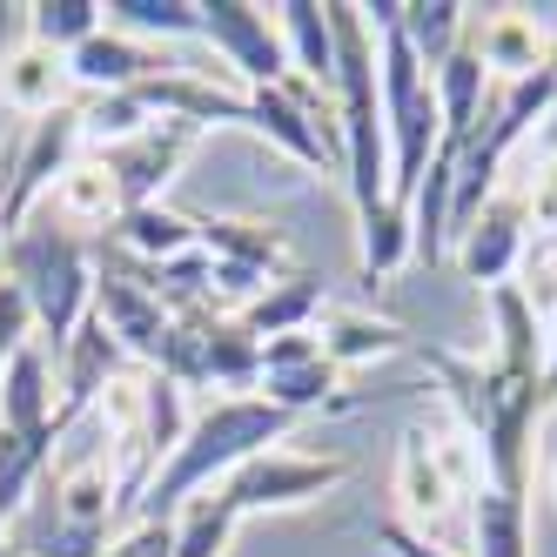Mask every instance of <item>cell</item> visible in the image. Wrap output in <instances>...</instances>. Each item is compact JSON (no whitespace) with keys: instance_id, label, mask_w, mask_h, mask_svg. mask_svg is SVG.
Segmentation results:
<instances>
[{"instance_id":"17","label":"cell","mask_w":557,"mask_h":557,"mask_svg":"<svg viewBox=\"0 0 557 557\" xmlns=\"http://www.w3.org/2000/svg\"><path fill=\"white\" fill-rule=\"evenodd\" d=\"M275 27H283L289 67L302 74L309 88H323L336 101V27H330V8H315V0H289V8H275Z\"/></svg>"},{"instance_id":"10","label":"cell","mask_w":557,"mask_h":557,"mask_svg":"<svg viewBox=\"0 0 557 557\" xmlns=\"http://www.w3.org/2000/svg\"><path fill=\"white\" fill-rule=\"evenodd\" d=\"M195 135H202V128H188V122H154L148 135H135V141H122V148H101L114 188H122V209H148L154 195L169 188V175L188 162Z\"/></svg>"},{"instance_id":"25","label":"cell","mask_w":557,"mask_h":557,"mask_svg":"<svg viewBox=\"0 0 557 557\" xmlns=\"http://www.w3.org/2000/svg\"><path fill=\"white\" fill-rule=\"evenodd\" d=\"M169 524H175V557H222L243 517H235V504L222 491H202V497H188Z\"/></svg>"},{"instance_id":"2","label":"cell","mask_w":557,"mask_h":557,"mask_svg":"<svg viewBox=\"0 0 557 557\" xmlns=\"http://www.w3.org/2000/svg\"><path fill=\"white\" fill-rule=\"evenodd\" d=\"M336 27V135H343V182L356 222L389 202V141H383V88H376V34L363 8H330Z\"/></svg>"},{"instance_id":"16","label":"cell","mask_w":557,"mask_h":557,"mask_svg":"<svg viewBox=\"0 0 557 557\" xmlns=\"http://www.w3.org/2000/svg\"><path fill=\"white\" fill-rule=\"evenodd\" d=\"M67 88H74L67 61L48 54V48H34V41H27L21 54L0 61V101H8L14 114H27V122H41V114H61V108H67Z\"/></svg>"},{"instance_id":"14","label":"cell","mask_w":557,"mask_h":557,"mask_svg":"<svg viewBox=\"0 0 557 557\" xmlns=\"http://www.w3.org/2000/svg\"><path fill=\"white\" fill-rule=\"evenodd\" d=\"M470 48H476V61H484V74H504V82H531V74L557 67V54L544 41V21L531 8H504L491 21H476Z\"/></svg>"},{"instance_id":"5","label":"cell","mask_w":557,"mask_h":557,"mask_svg":"<svg viewBox=\"0 0 557 557\" xmlns=\"http://www.w3.org/2000/svg\"><path fill=\"white\" fill-rule=\"evenodd\" d=\"M476 484H484V463H476L470 436H444L430 423L404 430V457H396V497H404V510H396V524L417 531V517L436 524L457 497H476Z\"/></svg>"},{"instance_id":"18","label":"cell","mask_w":557,"mask_h":557,"mask_svg":"<svg viewBox=\"0 0 557 557\" xmlns=\"http://www.w3.org/2000/svg\"><path fill=\"white\" fill-rule=\"evenodd\" d=\"M484 61H476L470 48V34H463V48L430 74V88H436V114H444V141H470L476 122H484Z\"/></svg>"},{"instance_id":"31","label":"cell","mask_w":557,"mask_h":557,"mask_svg":"<svg viewBox=\"0 0 557 557\" xmlns=\"http://www.w3.org/2000/svg\"><path fill=\"white\" fill-rule=\"evenodd\" d=\"M537 336H544V396H557V315L537 323Z\"/></svg>"},{"instance_id":"9","label":"cell","mask_w":557,"mask_h":557,"mask_svg":"<svg viewBox=\"0 0 557 557\" xmlns=\"http://www.w3.org/2000/svg\"><path fill=\"white\" fill-rule=\"evenodd\" d=\"M336 363L323 356V343H315V330H296V336H269L262 343V376H256V396L275 410H323L330 389H336Z\"/></svg>"},{"instance_id":"34","label":"cell","mask_w":557,"mask_h":557,"mask_svg":"<svg viewBox=\"0 0 557 557\" xmlns=\"http://www.w3.org/2000/svg\"><path fill=\"white\" fill-rule=\"evenodd\" d=\"M550 497H557V463H550Z\"/></svg>"},{"instance_id":"3","label":"cell","mask_w":557,"mask_h":557,"mask_svg":"<svg viewBox=\"0 0 557 557\" xmlns=\"http://www.w3.org/2000/svg\"><path fill=\"white\" fill-rule=\"evenodd\" d=\"M370 34H376V88H383V141H389V202L410 209V195L430 169L436 141H444V114H436V88L430 67L410 54V41L396 34V0L363 8Z\"/></svg>"},{"instance_id":"15","label":"cell","mask_w":557,"mask_h":557,"mask_svg":"<svg viewBox=\"0 0 557 557\" xmlns=\"http://www.w3.org/2000/svg\"><path fill=\"white\" fill-rule=\"evenodd\" d=\"M67 74H74V88H95V95H135L148 82H162V74H175V67L154 61L148 48H135L128 34L101 27L95 41H82V48L67 54Z\"/></svg>"},{"instance_id":"26","label":"cell","mask_w":557,"mask_h":557,"mask_svg":"<svg viewBox=\"0 0 557 557\" xmlns=\"http://www.w3.org/2000/svg\"><path fill=\"white\" fill-rule=\"evenodd\" d=\"M356 256H363V283H376V275L404 269L410 262V209L383 202L376 215L356 222Z\"/></svg>"},{"instance_id":"20","label":"cell","mask_w":557,"mask_h":557,"mask_svg":"<svg viewBox=\"0 0 557 557\" xmlns=\"http://www.w3.org/2000/svg\"><path fill=\"white\" fill-rule=\"evenodd\" d=\"M315 315H323V283H315V275H283V283H269V289L243 309V330H249L256 343H269V336L315 330Z\"/></svg>"},{"instance_id":"30","label":"cell","mask_w":557,"mask_h":557,"mask_svg":"<svg viewBox=\"0 0 557 557\" xmlns=\"http://www.w3.org/2000/svg\"><path fill=\"white\" fill-rule=\"evenodd\" d=\"M376 544H383L389 557H463V550H450V544H430V537H417L410 524H396V517H383V524H376Z\"/></svg>"},{"instance_id":"35","label":"cell","mask_w":557,"mask_h":557,"mask_svg":"<svg viewBox=\"0 0 557 557\" xmlns=\"http://www.w3.org/2000/svg\"><path fill=\"white\" fill-rule=\"evenodd\" d=\"M0 557H14V550H8V544H0Z\"/></svg>"},{"instance_id":"6","label":"cell","mask_w":557,"mask_h":557,"mask_svg":"<svg viewBox=\"0 0 557 557\" xmlns=\"http://www.w3.org/2000/svg\"><path fill=\"white\" fill-rule=\"evenodd\" d=\"M343 476H349V463H343V457H296V450H262V457H249L243 470H228L215 491L235 504V517H249V510H289V504H309V497L336 491Z\"/></svg>"},{"instance_id":"33","label":"cell","mask_w":557,"mask_h":557,"mask_svg":"<svg viewBox=\"0 0 557 557\" xmlns=\"http://www.w3.org/2000/svg\"><path fill=\"white\" fill-rule=\"evenodd\" d=\"M550 148H557V101H550Z\"/></svg>"},{"instance_id":"8","label":"cell","mask_w":557,"mask_h":557,"mask_svg":"<svg viewBox=\"0 0 557 557\" xmlns=\"http://www.w3.org/2000/svg\"><path fill=\"white\" fill-rule=\"evenodd\" d=\"M95 323L122 343L135 363H148V370H162V356H169V336H175V315L154 302L128 269H114V262H101L95 269Z\"/></svg>"},{"instance_id":"19","label":"cell","mask_w":557,"mask_h":557,"mask_svg":"<svg viewBox=\"0 0 557 557\" xmlns=\"http://www.w3.org/2000/svg\"><path fill=\"white\" fill-rule=\"evenodd\" d=\"M476 557H531V497H510L497 484H476L470 497Z\"/></svg>"},{"instance_id":"23","label":"cell","mask_w":557,"mask_h":557,"mask_svg":"<svg viewBox=\"0 0 557 557\" xmlns=\"http://www.w3.org/2000/svg\"><path fill=\"white\" fill-rule=\"evenodd\" d=\"M315 343H323V356L336 370H356V363H376V356H396V349H410V336L383 323V315H363V309H343L330 315L323 330H315Z\"/></svg>"},{"instance_id":"29","label":"cell","mask_w":557,"mask_h":557,"mask_svg":"<svg viewBox=\"0 0 557 557\" xmlns=\"http://www.w3.org/2000/svg\"><path fill=\"white\" fill-rule=\"evenodd\" d=\"M101 557H175V524L169 517H135V531L108 537Z\"/></svg>"},{"instance_id":"7","label":"cell","mask_w":557,"mask_h":557,"mask_svg":"<svg viewBox=\"0 0 557 557\" xmlns=\"http://www.w3.org/2000/svg\"><path fill=\"white\" fill-rule=\"evenodd\" d=\"M202 41L243 74L249 88H275L289 67V48H283V27H275L262 8L249 0H202Z\"/></svg>"},{"instance_id":"24","label":"cell","mask_w":557,"mask_h":557,"mask_svg":"<svg viewBox=\"0 0 557 557\" xmlns=\"http://www.w3.org/2000/svg\"><path fill=\"white\" fill-rule=\"evenodd\" d=\"M108 21H101V0H34L27 8V41L48 48V54H74L82 41H95Z\"/></svg>"},{"instance_id":"21","label":"cell","mask_w":557,"mask_h":557,"mask_svg":"<svg viewBox=\"0 0 557 557\" xmlns=\"http://www.w3.org/2000/svg\"><path fill=\"white\" fill-rule=\"evenodd\" d=\"M101 21L128 41H202V0H101Z\"/></svg>"},{"instance_id":"32","label":"cell","mask_w":557,"mask_h":557,"mask_svg":"<svg viewBox=\"0 0 557 557\" xmlns=\"http://www.w3.org/2000/svg\"><path fill=\"white\" fill-rule=\"evenodd\" d=\"M8 188H14V169L0 162V235H8Z\"/></svg>"},{"instance_id":"13","label":"cell","mask_w":557,"mask_h":557,"mask_svg":"<svg viewBox=\"0 0 557 557\" xmlns=\"http://www.w3.org/2000/svg\"><path fill=\"white\" fill-rule=\"evenodd\" d=\"M0 430H14L27 436V444H41L54 457V389H48V349L41 343H27L8 370H0Z\"/></svg>"},{"instance_id":"4","label":"cell","mask_w":557,"mask_h":557,"mask_svg":"<svg viewBox=\"0 0 557 557\" xmlns=\"http://www.w3.org/2000/svg\"><path fill=\"white\" fill-rule=\"evenodd\" d=\"M8 283L34 309V336H48L54 356H61L67 336L82 330L88 309H95V256L74 228H61L48 209H34L8 235Z\"/></svg>"},{"instance_id":"28","label":"cell","mask_w":557,"mask_h":557,"mask_svg":"<svg viewBox=\"0 0 557 557\" xmlns=\"http://www.w3.org/2000/svg\"><path fill=\"white\" fill-rule=\"evenodd\" d=\"M34 343V309H27V296L0 275V370L14 363V356Z\"/></svg>"},{"instance_id":"27","label":"cell","mask_w":557,"mask_h":557,"mask_svg":"<svg viewBox=\"0 0 557 557\" xmlns=\"http://www.w3.org/2000/svg\"><path fill=\"white\" fill-rule=\"evenodd\" d=\"M48 450L41 444H27V436H14V430H0V531L14 524V517L27 510V497H34V484L48 476Z\"/></svg>"},{"instance_id":"1","label":"cell","mask_w":557,"mask_h":557,"mask_svg":"<svg viewBox=\"0 0 557 557\" xmlns=\"http://www.w3.org/2000/svg\"><path fill=\"white\" fill-rule=\"evenodd\" d=\"M289 430H296V417L262 404V396H215V404L182 430V444L169 450V463L154 470V484L141 497V517H175L188 497L215 491L228 470H243L249 457L275 450Z\"/></svg>"},{"instance_id":"12","label":"cell","mask_w":557,"mask_h":557,"mask_svg":"<svg viewBox=\"0 0 557 557\" xmlns=\"http://www.w3.org/2000/svg\"><path fill=\"white\" fill-rule=\"evenodd\" d=\"M195 243H202V222H188L162 202H148V209H122L114 215V228L101 235V256L108 262H128V269H154V262H175L188 256Z\"/></svg>"},{"instance_id":"22","label":"cell","mask_w":557,"mask_h":557,"mask_svg":"<svg viewBox=\"0 0 557 557\" xmlns=\"http://www.w3.org/2000/svg\"><path fill=\"white\" fill-rule=\"evenodd\" d=\"M396 34L410 41V54L436 74L470 34V8H457V0H410V8H396Z\"/></svg>"},{"instance_id":"11","label":"cell","mask_w":557,"mask_h":557,"mask_svg":"<svg viewBox=\"0 0 557 557\" xmlns=\"http://www.w3.org/2000/svg\"><path fill=\"white\" fill-rule=\"evenodd\" d=\"M524 243H531V222H524V202H510V195H491L476 222L457 235V269L470 275L476 289H497L510 283V269L524 262Z\"/></svg>"}]
</instances>
